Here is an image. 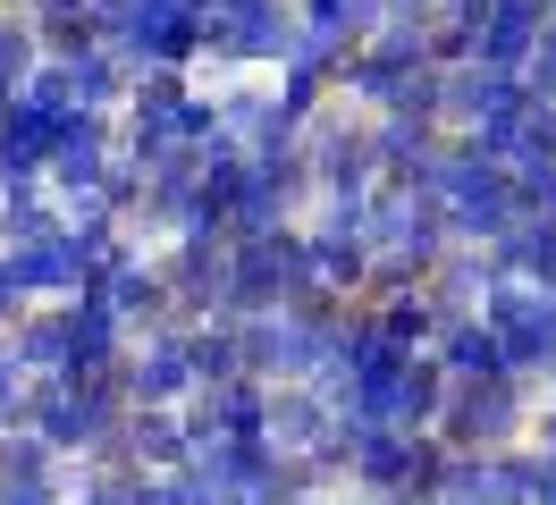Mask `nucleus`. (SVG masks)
I'll list each match as a JSON object with an SVG mask.
<instances>
[{"instance_id":"f257e3e1","label":"nucleus","mask_w":556,"mask_h":505,"mask_svg":"<svg viewBox=\"0 0 556 505\" xmlns=\"http://www.w3.org/2000/svg\"><path fill=\"white\" fill-rule=\"evenodd\" d=\"M540 9H548V0H489L481 9V60L489 67H522L540 51Z\"/></svg>"},{"instance_id":"f03ea898","label":"nucleus","mask_w":556,"mask_h":505,"mask_svg":"<svg viewBox=\"0 0 556 505\" xmlns=\"http://www.w3.org/2000/svg\"><path fill=\"white\" fill-rule=\"evenodd\" d=\"M26 67H35V34H26V26H0V85H17Z\"/></svg>"}]
</instances>
